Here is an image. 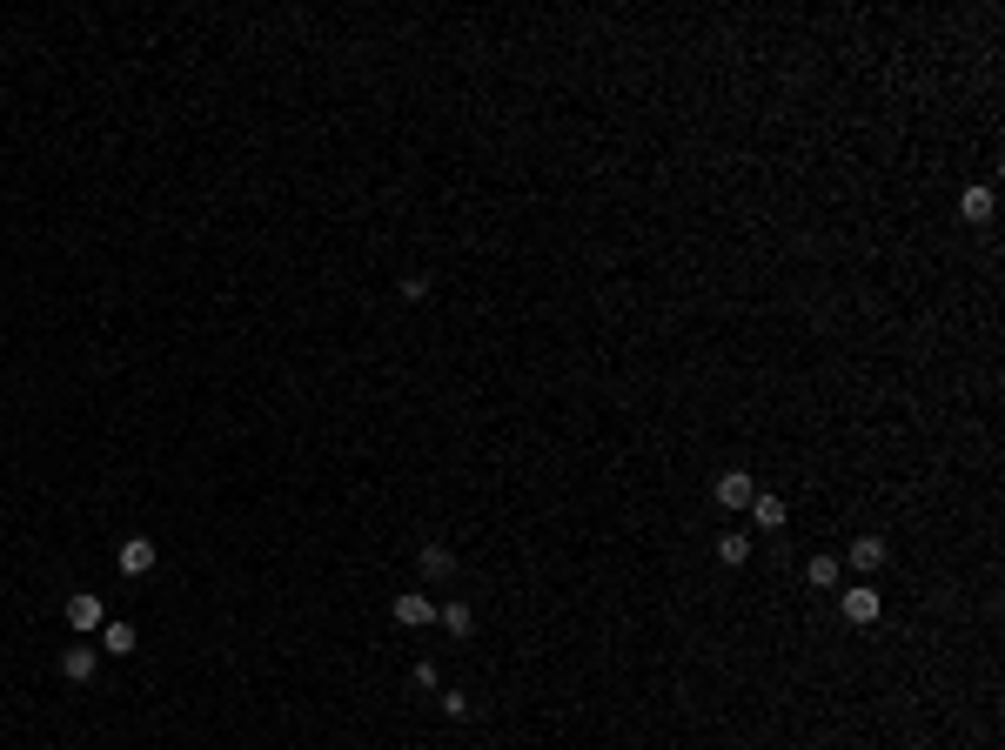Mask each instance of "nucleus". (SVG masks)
Returning <instances> with one entry per match:
<instances>
[{
    "mask_svg": "<svg viewBox=\"0 0 1005 750\" xmlns=\"http://www.w3.org/2000/svg\"><path fill=\"white\" fill-rule=\"evenodd\" d=\"M804 576H811V590H838V556H811Z\"/></svg>",
    "mask_w": 1005,
    "mask_h": 750,
    "instance_id": "nucleus-14",
    "label": "nucleus"
},
{
    "mask_svg": "<svg viewBox=\"0 0 1005 750\" xmlns=\"http://www.w3.org/2000/svg\"><path fill=\"white\" fill-rule=\"evenodd\" d=\"M436 623H443L449 637H469V630H476V610H469V603H443V610H436Z\"/></svg>",
    "mask_w": 1005,
    "mask_h": 750,
    "instance_id": "nucleus-12",
    "label": "nucleus"
},
{
    "mask_svg": "<svg viewBox=\"0 0 1005 750\" xmlns=\"http://www.w3.org/2000/svg\"><path fill=\"white\" fill-rule=\"evenodd\" d=\"M429 617H436V603H429L423 590H402L396 596V623H402V630H423Z\"/></svg>",
    "mask_w": 1005,
    "mask_h": 750,
    "instance_id": "nucleus-7",
    "label": "nucleus"
},
{
    "mask_svg": "<svg viewBox=\"0 0 1005 750\" xmlns=\"http://www.w3.org/2000/svg\"><path fill=\"white\" fill-rule=\"evenodd\" d=\"M94 670H101V650H94V643H67L61 650V677L67 684H88Z\"/></svg>",
    "mask_w": 1005,
    "mask_h": 750,
    "instance_id": "nucleus-4",
    "label": "nucleus"
},
{
    "mask_svg": "<svg viewBox=\"0 0 1005 750\" xmlns=\"http://www.w3.org/2000/svg\"><path fill=\"white\" fill-rule=\"evenodd\" d=\"M711 496H717V503H724V509H751V496H758V483H751V469H724V476H717V483H711Z\"/></svg>",
    "mask_w": 1005,
    "mask_h": 750,
    "instance_id": "nucleus-1",
    "label": "nucleus"
},
{
    "mask_svg": "<svg viewBox=\"0 0 1005 750\" xmlns=\"http://www.w3.org/2000/svg\"><path fill=\"white\" fill-rule=\"evenodd\" d=\"M838 610H845V623H878V610H885V603H878V590H865V583H858V590L838 596Z\"/></svg>",
    "mask_w": 1005,
    "mask_h": 750,
    "instance_id": "nucleus-5",
    "label": "nucleus"
},
{
    "mask_svg": "<svg viewBox=\"0 0 1005 750\" xmlns=\"http://www.w3.org/2000/svg\"><path fill=\"white\" fill-rule=\"evenodd\" d=\"M61 617H67V630H101V623H108V610H101V596H94V590H74Z\"/></svg>",
    "mask_w": 1005,
    "mask_h": 750,
    "instance_id": "nucleus-2",
    "label": "nucleus"
},
{
    "mask_svg": "<svg viewBox=\"0 0 1005 750\" xmlns=\"http://www.w3.org/2000/svg\"><path fill=\"white\" fill-rule=\"evenodd\" d=\"M409 677H416V690H436V684H443V670H436V663H416V670H409Z\"/></svg>",
    "mask_w": 1005,
    "mask_h": 750,
    "instance_id": "nucleus-15",
    "label": "nucleus"
},
{
    "mask_svg": "<svg viewBox=\"0 0 1005 750\" xmlns=\"http://www.w3.org/2000/svg\"><path fill=\"white\" fill-rule=\"evenodd\" d=\"M959 215L972 221V228H985V221H992V188H965V195H959Z\"/></svg>",
    "mask_w": 1005,
    "mask_h": 750,
    "instance_id": "nucleus-11",
    "label": "nucleus"
},
{
    "mask_svg": "<svg viewBox=\"0 0 1005 750\" xmlns=\"http://www.w3.org/2000/svg\"><path fill=\"white\" fill-rule=\"evenodd\" d=\"M443 717H469V697H463V690H443Z\"/></svg>",
    "mask_w": 1005,
    "mask_h": 750,
    "instance_id": "nucleus-16",
    "label": "nucleus"
},
{
    "mask_svg": "<svg viewBox=\"0 0 1005 750\" xmlns=\"http://www.w3.org/2000/svg\"><path fill=\"white\" fill-rule=\"evenodd\" d=\"M416 563H423V576H429V583H449V576H456V550H449L443 536H429L423 550H416Z\"/></svg>",
    "mask_w": 1005,
    "mask_h": 750,
    "instance_id": "nucleus-3",
    "label": "nucleus"
},
{
    "mask_svg": "<svg viewBox=\"0 0 1005 750\" xmlns=\"http://www.w3.org/2000/svg\"><path fill=\"white\" fill-rule=\"evenodd\" d=\"M751 516H758V530H784V516H791V509H784V496L758 489V496H751Z\"/></svg>",
    "mask_w": 1005,
    "mask_h": 750,
    "instance_id": "nucleus-9",
    "label": "nucleus"
},
{
    "mask_svg": "<svg viewBox=\"0 0 1005 750\" xmlns=\"http://www.w3.org/2000/svg\"><path fill=\"white\" fill-rule=\"evenodd\" d=\"M885 536H851V570L858 576H871V570H885Z\"/></svg>",
    "mask_w": 1005,
    "mask_h": 750,
    "instance_id": "nucleus-6",
    "label": "nucleus"
},
{
    "mask_svg": "<svg viewBox=\"0 0 1005 750\" xmlns=\"http://www.w3.org/2000/svg\"><path fill=\"white\" fill-rule=\"evenodd\" d=\"M717 563H724V570H744V563H751V536H717Z\"/></svg>",
    "mask_w": 1005,
    "mask_h": 750,
    "instance_id": "nucleus-13",
    "label": "nucleus"
},
{
    "mask_svg": "<svg viewBox=\"0 0 1005 750\" xmlns=\"http://www.w3.org/2000/svg\"><path fill=\"white\" fill-rule=\"evenodd\" d=\"M121 570L148 576V570H155V543H148V536H128V543H121Z\"/></svg>",
    "mask_w": 1005,
    "mask_h": 750,
    "instance_id": "nucleus-8",
    "label": "nucleus"
},
{
    "mask_svg": "<svg viewBox=\"0 0 1005 750\" xmlns=\"http://www.w3.org/2000/svg\"><path fill=\"white\" fill-rule=\"evenodd\" d=\"M134 643H141L134 623H101V650H108V657H134Z\"/></svg>",
    "mask_w": 1005,
    "mask_h": 750,
    "instance_id": "nucleus-10",
    "label": "nucleus"
}]
</instances>
